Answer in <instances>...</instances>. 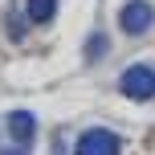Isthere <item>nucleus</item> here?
<instances>
[{"label": "nucleus", "mask_w": 155, "mask_h": 155, "mask_svg": "<svg viewBox=\"0 0 155 155\" xmlns=\"http://www.w3.org/2000/svg\"><path fill=\"white\" fill-rule=\"evenodd\" d=\"M102 53H106V33H94V37L86 41V61H98Z\"/></svg>", "instance_id": "nucleus-6"}, {"label": "nucleus", "mask_w": 155, "mask_h": 155, "mask_svg": "<svg viewBox=\"0 0 155 155\" xmlns=\"http://www.w3.org/2000/svg\"><path fill=\"white\" fill-rule=\"evenodd\" d=\"M0 155H29V147H16V143H12V147H4Z\"/></svg>", "instance_id": "nucleus-8"}, {"label": "nucleus", "mask_w": 155, "mask_h": 155, "mask_svg": "<svg viewBox=\"0 0 155 155\" xmlns=\"http://www.w3.org/2000/svg\"><path fill=\"white\" fill-rule=\"evenodd\" d=\"M8 135H12L16 147H29L33 135H37V118H33L29 110H12V114H8Z\"/></svg>", "instance_id": "nucleus-4"}, {"label": "nucleus", "mask_w": 155, "mask_h": 155, "mask_svg": "<svg viewBox=\"0 0 155 155\" xmlns=\"http://www.w3.org/2000/svg\"><path fill=\"white\" fill-rule=\"evenodd\" d=\"M25 16H29L33 25H49L57 16V0H29V4H25Z\"/></svg>", "instance_id": "nucleus-5"}, {"label": "nucleus", "mask_w": 155, "mask_h": 155, "mask_svg": "<svg viewBox=\"0 0 155 155\" xmlns=\"http://www.w3.org/2000/svg\"><path fill=\"white\" fill-rule=\"evenodd\" d=\"M74 155H123V139L106 127H90V131L78 135V147Z\"/></svg>", "instance_id": "nucleus-2"}, {"label": "nucleus", "mask_w": 155, "mask_h": 155, "mask_svg": "<svg viewBox=\"0 0 155 155\" xmlns=\"http://www.w3.org/2000/svg\"><path fill=\"white\" fill-rule=\"evenodd\" d=\"M118 90H123L131 102H151V98H155V70L143 65V61L127 65L123 78H118Z\"/></svg>", "instance_id": "nucleus-1"}, {"label": "nucleus", "mask_w": 155, "mask_h": 155, "mask_svg": "<svg viewBox=\"0 0 155 155\" xmlns=\"http://www.w3.org/2000/svg\"><path fill=\"white\" fill-rule=\"evenodd\" d=\"M155 25V8L147 4V0H127L123 12H118V29L127 33V37H143Z\"/></svg>", "instance_id": "nucleus-3"}, {"label": "nucleus", "mask_w": 155, "mask_h": 155, "mask_svg": "<svg viewBox=\"0 0 155 155\" xmlns=\"http://www.w3.org/2000/svg\"><path fill=\"white\" fill-rule=\"evenodd\" d=\"M25 21H29V16H16V12L8 16V37H12V41H21V37H25Z\"/></svg>", "instance_id": "nucleus-7"}]
</instances>
